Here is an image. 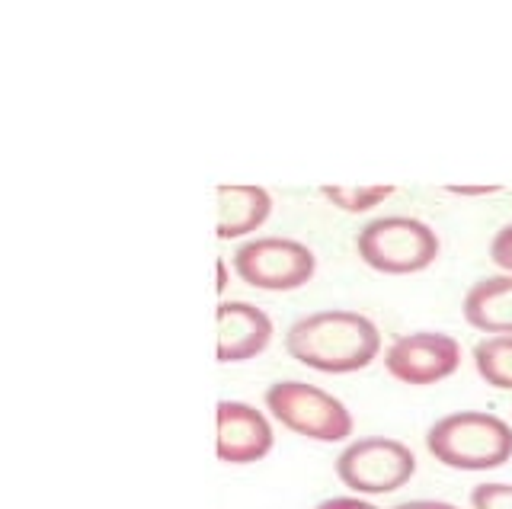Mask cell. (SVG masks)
<instances>
[{
    "label": "cell",
    "instance_id": "cell-1",
    "mask_svg": "<svg viewBox=\"0 0 512 509\" xmlns=\"http://www.w3.org/2000/svg\"><path fill=\"white\" fill-rule=\"evenodd\" d=\"M285 353L324 375L362 372L381 356V330L359 311L324 308L288 324Z\"/></svg>",
    "mask_w": 512,
    "mask_h": 509
},
{
    "label": "cell",
    "instance_id": "cell-2",
    "mask_svg": "<svg viewBox=\"0 0 512 509\" xmlns=\"http://www.w3.org/2000/svg\"><path fill=\"white\" fill-rule=\"evenodd\" d=\"M426 449L452 471H493L512 458V426L487 410H455L429 426Z\"/></svg>",
    "mask_w": 512,
    "mask_h": 509
},
{
    "label": "cell",
    "instance_id": "cell-3",
    "mask_svg": "<svg viewBox=\"0 0 512 509\" xmlns=\"http://www.w3.org/2000/svg\"><path fill=\"white\" fill-rule=\"evenodd\" d=\"M356 253L381 276H413L436 263L439 234L413 215H384L359 228Z\"/></svg>",
    "mask_w": 512,
    "mask_h": 509
},
{
    "label": "cell",
    "instance_id": "cell-4",
    "mask_svg": "<svg viewBox=\"0 0 512 509\" xmlns=\"http://www.w3.org/2000/svg\"><path fill=\"white\" fill-rule=\"evenodd\" d=\"M263 404L269 417L288 433L314 442H343L356 429V420L340 397L311 381H272L263 394Z\"/></svg>",
    "mask_w": 512,
    "mask_h": 509
},
{
    "label": "cell",
    "instance_id": "cell-5",
    "mask_svg": "<svg viewBox=\"0 0 512 509\" xmlns=\"http://www.w3.org/2000/svg\"><path fill=\"white\" fill-rule=\"evenodd\" d=\"M416 474V455L391 436H359L336 455V477L365 497L394 493Z\"/></svg>",
    "mask_w": 512,
    "mask_h": 509
},
{
    "label": "cell",
    "instance_id": "cell-6",
    "mask_svg": "<svg viewBox=\"0 0 512 509\" xmlns=\"http://www.w3.org/2000/svg\"><path fill=\"white\" fill-rule=\"evenodd\" d=\"M234 273L250 289L295 292L314 279L317 257L295 237H253L234 250Z\"/></svg>",
    "mask_w": 512,
    "mask_h": 509
},
{
    "label": "cell",
    "instance_id": "cell-7",
    "mask_svg": "<svg viewBox=\"0 0 512 509\" xmlns=\"http://www.w3.org/2000/svg\"><path fill=\"white\" fill-rule=\"evenodd\" d=\"M384 369L404 385H439L452 378L461 365V343L442 330H413L400 333L384 349Z\"/></svg>",
    "mask_w": 512,
    "mask_h": 509
},
{
    "label": "cell",
    "instance_id": "cell-8",
    "mask_svg": "<svg viewBox=\"0 0 512 509\" xmlns=\"http://www.w3.org/2000/svg\"><path fill=\"white\" fill-rule=\"evenodd\" d=\"M276 433L263 410H256L244 401H218L215 404V452L224 465H256L263 461Z\"/></svg>",
    "mask_w": 512,
    "mask_h": 509
},
{
    "label": "cell",
    "instance_id": "cell-9",
    "mask_svg": "<svg viewBox=\"0 0 512 509\" xmlns=\"http://www.w3.org/2000/svg\"><path fill=\"white\" fill-rule=\"evenodd\" d=\"M272 330V317L263 308L250 301H221L215 311V359L221 365H237L263 356L272 343Z\"/></svg>",
    "mask_w": 512,
    "mask_h": 509
},
{
    "label": "cell",
    "instance_id": "cell-10",
    "mask_svg": "<svg viewBox=\"0 0 512 509\" xmlns=\"http://www.w3.org/2000/svg\"><path fill=\"white\" fill-rule=\"evenodd\" d=\"M215 234L218 241H237L256 228H263L272 215V196L269 189L253 183H218L215 186Z\"/></svg>",
    "mask_w": 512,
    "mask_h": 509
},
{
    "label": "cell",
    "instance_id": "cell-11",
    "mask_svg": "<svg viewBox=\"0 0 512 509\" xmlns=\"http://www.w3.org/2000/svg\"><path fill=\"white\" fill-rule=\"evenodd\" d=\"M461 314L487 337H512V276L477 279L461 298Z\"/></svg>",
    "mask_w": 512,
    "mask_h": 509
},
{
    "label": "cell",
    "instance_id": "cell-12",
    "mask_svg": "<svg viewBox=\"0 0 512 509\" xmlns=\"http://www.w3.org/2000/svg\"><path fill=\"white\" fill-rule=\"evenodd\" d=\"M474 369L496 391H512V337H484L474 349Z\"/></svg>",
    "mask_w": 512,
    "mask_h": 509
},
{
    "label": "cell",
    "instance_id": "cell-13",
    "mask_svg": "<svg viewBox=\"0 0 512 509\" xmlns=\"http://www.w3.org/2000/svg\"><path fill=\"white\" fill-rule=\"evenodd\" d=\"M333 209L349 212V215H362L372 212L384 199L394 196V186H320L317 189Z\"/></svg>",
    "mask_w": 512,
    "mask_h": 509
},
{
    "label": "cell",
    "instance_id": "cell-14",
    "mask_svg": "<svg viewBox=\"0 0 512 509\" xmlns=\"http://www.w3.org/2000/svg\"><path fill=\"white\" fill-rule=\"evenodd\" d=\"M471 509H512V484H477L471 490Z\"/></svg>",
    "mask_w": 512,
    "mask_h": 509
},
{
    "label": "cell",
    "instance_id": "cell-15",
    "mask_svg": "<svg viewBox=\"0 0 512 509\" xmlns=\"http://www.w3.org/2000/svg\"><path fill=\"white\" fill-rule=\"evenodd\" d=\"M490 263L512 276V225H503L490 241Z\"/></svg>",
    "mask_w": 512,
    "mask_h": 509
},
{
    "label": "cell",
    "instance_id": "cell-16",
    "mask_svg": "<svg viewBox=\"0 0 512 509\" xmlns=\"http://www.w3.org/2000/svg\"><path fill=\"white\" fill-rule=\"evenodd\" d=\"M314 509H378V506H372L368 500H359V497H327Z\"/></svg>",
    "mask_w": 512,
    "mask_h": 509
},
{
    "label": "cell",
    "instance_id": "cell-17",
    "mask_svg": "<svg viewBox=\"0 0 512 509\" xmlns=\"http://www.w3.org/2000/svg\"><path fill=\"white\" fill-rule=\"evenodd\" d=\"M452 196H496L500 186H445Z\"/></svg>",
    "mask_w": 512,
    "mask_h": 509
},
{
    "label": "cell",
    "instance_id": "cell-18",
    "mask_svg": "<svg viewBox=\"0 0 512 509\" xmlns=\"http://www.w3.org/2000/svg\"><path fill=\"white\" fill-rule=\"evenodd\" d=\"M391 509H458V506L445 503V500H407V503H397Z\"/></svg>",
    "mask_w": 512,
    "mask_h": 509
},
{
    "label": "cell",
    "instance_id": "cell-19",
    "mask_svg": "<svg viewBox=\"0 0 512 509\" xmlns=\"http://www.w3.org/2000/svg\"><path fill=\"white\" fill-rule=\"evenodd\" d=\"M215 266H218V292H224L228 289V263H224V257H218Z\"/></svg>",
    "mask_w": 512,
    "mask_h": 509
}]
</instances>
